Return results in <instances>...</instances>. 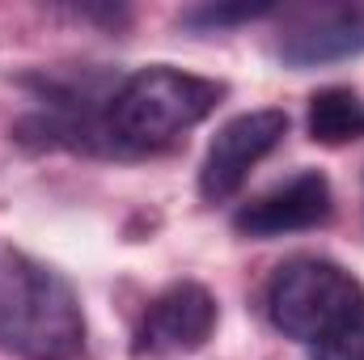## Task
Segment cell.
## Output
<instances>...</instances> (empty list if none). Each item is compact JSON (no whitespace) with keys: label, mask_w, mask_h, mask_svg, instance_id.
Segmentation results:
<instances>
[{"label":"cell","mask_w":364,"mask_h":360,"mask_svg":"<svg viewBox=\"0 0 364 360\" xmlns=\"http://www.w3.org/2000/svg\"><path fill=\"white\" fill-rule=\"evenodd\" d=\"M220 93H225V85L170 68V64L140 68V73L123 77L110 97V110H106L110 140L119 153L161 149V144L178 140L182 132H191L195 123H203L216 110Z\"/></svg>","instance_id":"obj_2"},{"label":"cell","mask_w":364,"mask_h":360,"mask_svg":"<svg viewBox=\"0 0 364 360\" xmlns=\"http://www.w3.org/2000/svg\"><path fill=\"white\" fill-rule=\"evenodd\" d=\"M364 309V288L352 271H343L331 259L296 255L279 263L267 284V318L279 335L318 344L331 331H339L348 318Z\"/></svg>","instance_id":"obj_3"},{"label":"cell","mask_w":364,"mask_h":360,"mask_svg":"<svg viewBox=\"0 0 364 360\" xmlns=\"http://www.w3.org/2000/svg\"><path fill=\"white\" fill-rule=\"evenodd\" d=\"M0 348L21 360H77L85 352L77 288L13 246H0Z\"/></svg>","instance_id":"obj_1"},{"label":"cell","mask_w":364,"mask_h":360,"mask_svg":"<svg viewBox=\"0 0 364 360\" xmlns=\"http://www.w3.org/2000/svg\"><path fill=\"white\" fill-rule=\"evenodd\" d=\"M275 55L288 68H318L364 55V4H326L284 26Z\"/></svg>","instance_id":"obj_7"},{"label":"cell","mask_w":364,"mask_h":360,"mask_svg":"<svg viewBox=\"0 0 364 360\" xmlns=\"http://www.w3.org/2000/svg\"><path fill=\"white\" fill-rule=\"evenodd\" d=\"M288 136V115L284 110H246V115H233L220 132H216V140L208 144V157H203V166H199V195L203 199H212V203H220V199H233L246 179H250V170L279 149V140Z\"/></svg>","instance_id":"obj_4"},{"label":"cell","mask_w":364,"mask_h":360,"mask_svg":"<svg viewBox=\"0 0 364 360\" xmlns=\"http://www.w3.org/2000/svg\"><path fill=\"white\" fill-rule=\"evenodd\" d=\"M335 212V195H331V182L318 170H301L292 179H284L279 186L263 191L259 199L242 203L237 216H233V229L246 233V238H284V233H305V229H318L326 225Z\"/></svg>","instance_id":"obj_6"},{"label":"cell","mask_w":364,"mask_h":360,"mask_svg":"<svg viewBox=\"0 0 364 360\" xmlns=\"http://www.w3.org/2000/svg\"><path fill=\"white\" fill-rule=\"evenodd\" d=\"M212 331H216V297L195 280H178L149 301L132 352L136 356H182V352L203 348Z\"/></svg>","instance_id":"obj_5"},{"label":"cell","mask_w":364,"mask_h":360,"mask_svg":"<svg viewBox=\"0 0 364 360\" xmlns=\"http://www.w3.org/2000/svg\"><path fill=\"white\" fill-rule=\"evenodd\" d=\"M314 360H364V309L309 348Z\"/></svg>","instance_id":"obj_9"},{"label":"cell","mask_w":364,"mask_h":360,"mask_svg":"<svg viewBox=\"0 0 364 360\" xmlns=\"http://www.w3.org/2000/svg\"><path fill=\"white\" fill-rule=\"evenodd\" d=\"M263 13H272V4H237V9H195V13H186V21L191 26H203V30H220V26H229V21H255V17H263Z\"/></svg>","instance_id":"obj_10"},{"label":"cell","mask_w":364,"mask_h":360,"mask_svg":"<svg viewBox=\"0 0 364 360\" xmlns=\"http://www.w3.org/2000/svg\"><path fill=\"white\" fill-rule=\"evenodd\" d=\"M309 136L318 144H348L364 136V102L356 90L331 85L309 97Z\"/></svg>","instance_id":"obj_8"}]
</instances>
